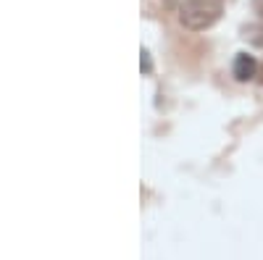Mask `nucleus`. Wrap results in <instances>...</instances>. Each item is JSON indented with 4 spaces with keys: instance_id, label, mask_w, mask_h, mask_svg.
Here are the masks:
<instances>
[{
    "instance_id": "obj_1",
    "label": "nucleus",
    "mask_w": 263,
    "mask_h": 260,
    "mask_svg": "<svg viewBox=\"0 0 263 260\" xmlns=\"http://www.w3.org/2000/svg\"><path fill=\"white\" fill-rule=\"evenodd\" d=\"M221 0H184L179 8V21L192 32H203L221 18Z\"/></svg>"
},
{
    "instance_id": "obj_2",
    "label": "nucleus",
    "mask_w": 263,
    "mask_h": 260,
    "mask_svg": "<svg viewBox=\"0 0 263 260\" xmlns=\"http://www.w3.org/2000/svg\"><path fill=\"white\" fill-rule=\"evenodd\" d=\"M255 69H258V63H255V58H253V55L239 53V55L234 58V76H237L239 82L253 79V76H255Z\"/></svg>"
},
{
    "instance_id": "obj_3",
    "label": "nucleus",
    "mask_w": 263,
    "mask_h": 260,
    "mask_svg": "<svg viewBox=\"0 0 263 260\" xmlns=\"http://www.w3.org/2000/svg\"><path fill=\"white\" fill-rule=\"evenodd\" d=\"M258 37H255V45H263V6H260V16H258Z\"/></svg>"
}]
</instances>
